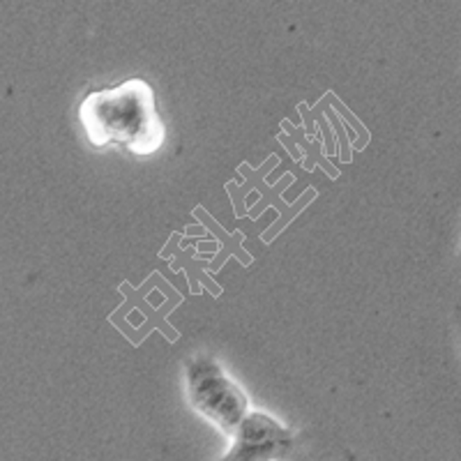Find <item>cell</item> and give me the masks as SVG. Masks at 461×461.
<instances>
[{"mask_svg":"<svg viewBox=\"0 0 461 461\" xmlns=\"http://www.w3.org/2000/svg\"><path fill=\"white\" fill-rule=\"evenodd\" d=\"M77 115L86 141L95 150L118 148L131 158H150L164 143L158 95L146 79L88 90Z\"/></svg>","mask_w":461,"mask_h":461,"instance_id":"obj_1","label":"cell"},{"mask_svg":"<svg viewBox=\"0 0 461 461\" xmlns=\"http://www.w3.org/2000/svg\"><path fill=\"white\" fill-rule=\"evenodd\" d=\"M189 406L230 438L249 413V397L215 357L194 356L185 362Z\"/></svg>","mask_w":461,"mask_h":461,"instance_id":"obj_2","label":"cell"},{"mask_svg":"<svg viewBox=\"0 0 461 461\" xmlns=\"http://www.w3.org/2000/svg\"><path fill=\"white\" fill-rule=\"evenodd\" d=\"M295 436L277 418L249 411L230 434V446L217 461H286L294 455Z\"/></svg>","mask_w":461,"mask_h":461,"instance_id":"obj_3","label":"cell"},{"mask_svg":"<svg viewBox=\"0 0 461 461\" xmlns=\"http://www.w3.org/2000/svg\"><path fill=\"white\" fill-rule=\"evenodd\" d=\"M344 461H360V459H357V456L353 455L351 450H346V455H344Z\"/></svg>","mask_w":461,"mask_h":461,"instance_id":"obj_4","label":"cell"},{"mask_svg":"<svg viewBox=\"0 0 461 461\" xmlns=\"http://www.w3.org/2000/svg\"><path fill=\"white\" fill-rule=\"evenodd\" d=\"M455 316H456V328H459V339H461V307L455 312Z\"/></svg>","mask_w":461,"mask_h":461,"instance_id":"obj_5","label":"cell"}]
</instances>
